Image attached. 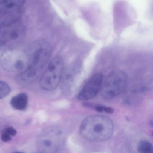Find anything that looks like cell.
Here are the masks:
<instances>
[{
  "instance_id": "277c9868",
  "label": "cell",
  "mask_w": 153,
  "mask_h": 153,
  "mask_svg": "<svg viewBox=\"0 0 153 153\" xmlns=\"http://www.w3.org/2000/svg\"><path fill=\"white\" fill-rule=\"evenodd\" d=\"M64 71V62L59 57L53 58L40 81V87L46 91L55 90L60 84Z\"/></svg>"
},
{
  "instance_id": "9c48e42d",
  "label": "cell",
  "mask_w": 153,
  "mask_h": 153,
  "mask_svg": "<svg viewBox=\"0 0 153 153\" xmlns=\"http://www.w3.org/2000/svg\"><path fill=\"white\" fill-rule=\"evenodd\" d=\"M79 67L75 66L66 71L62 83V90L64 93L72 92L76 87L81 73V69Z\"/></svg>"
},
{
  "instance_id": "ba28073f",
  "label": "cell",
  "mask_w": 153,
  "mask_h": 153,
  "mask_svg": "<svg viewBox=\"0 0 153 153\" xmlns=\"http://www.w3.org/2000/svg\"><path fill=\"white\" fill-rule=\"evenodd\" d=\"M102 82V76L98 73L92 76L85 84L78 95L80 100H87L94 98L100 90Z\"/></svg>"
},
{
  "instance_id": "8992f818",
  "label": "cell",
  "mask_w": 153,
  "mask_h": 153,
  "mask_svg": "<svg viewBox=\"0 0 153 153\" xmlns=\"http://www.w3.org/2000/svg\"><path fill=\"white\" fill-rule=\"evenodd\" d=\"M49 53L47 49L40 48L34 53L31 63L22 74L24 80L31 81L38 78L48 61Z\"/></svg>"
},
{
  "instance_id": "9a60e30c",
  "label": "cell",
  "mask_w": 153,
  "mask_h": 153,
  "mask_svg": "<svg viewBox=\"0 0 153 153\" xmlns=\"http://www.w3.org/2000/svg\"><path fill=\"white\" fill-rule=\"evenodd\" d=\"M5 131L11 136H14L17 134V131L13 127H8L5 129Z\"/></svg>"
},
{
  "instance_id": "7c38bea8",
  "label": "cell",
  "mask_w": 153,
  "mask_h": 153,
  "mask_svg": "<svg viewBox=\"0 0 153 153\" xmlns=\"http://www.w3.org/2000/svg\"><path fill=\"white\" fill-rule=\"evenodd\" d=\"M138 152L142 153H153V146L146 141H141L137 147Z\"/></svg>"
},
{
  "instance_id": "5bb4252c",
  "label": "cell",
  "mask_w": 153,
  "mask_h": 153,
  "mask_svg": "<svg viewBox=\"0 0 153 153\" xmlns=\"http://www.w3.org/2000/svg\"><path fill=\"white\" fill-rule=\"evenodd\" d=\"M11 139V136L7 132L5 131V129L2 132L1 135V139L3 142H8L10 141Z\"/></svg>"
},
{
  "instance_id": "6da1fadb",
  "label": "cell",
  "mask_w": 153,
  "mask_h": 153,
  "mask_svg": "<svg viewBox=\"0 0 153 153\" xmlns=\"http://www.w3.org/2000/svg\"><path fill=\"white\" fill-rule=\"evenodd\" d=\"M114 125L109 118L94 115L85 118L81 124L80 133L86 140L102 142L109 139L113 135Z\"/></svg>"
},
{
  "instance_id": "30bf717a",
  "label": "cell",
  "mask_w": 153,
  "mask_h": 153,
  "mask_svg": "<svg viewBox=\"0 0 153 153\" xmlns=\"http://www.w3.org/2000/svg\"><path fill=\"white\" fill-rule=\"evenodd\" d=\"M26 0H0V15L22 11Z\"/></svg>"
},
{
  "instance_id": "8fae6325",
  "label": "cell",
  "mask_w": 153,
  "mask_h": 153,
  "mask_svg": "<svg viewBox=\"0 0 153 153\" xmlns=\"http://www.w3.org/2000/svg\"><path fill=\"white\" fill-rule=\"evenodd\" d=\"M28 102L27 95L25 93H21L13 97L10 101L12 107L17 110H24L27 108Z\"/></svg>"
},
{
  "instance_id": "52a82bcc",
  "label": "cell",
  "mask_w": 153,
  "mask_h": 153,
  "mask_svg": "<svg viewBox=\"0 0 153 153\" xmlns=\"http://www.w3.org/2000/svg\"><path fill=\"white\" fill-rule=\"evenodd\" d=\"M26 62L24 54L13 49H8L3 54L1 58L2 66L8 71L13 72L23 70Z\"/></svg>"
},
{
  "instance_id": "5b68a950",
  "label": "cell",
  "mask_w": 153,
  "mask_h": 153,
  "mask_svg": "<svg viewBox=\"0 0 153 153\" xmlns=\"http://www.w3.org/2000/svg\"><path fill=\"white\" fill-rule=\"evenodd\" d=\"M25 33L24 26L19 22L0 28V49L18 45L22 41Z\"/></svg>"
},
{
  "instance_id": "2e32d148",
  "label": "cell",
  "mask_w": 153,
  "mask_h": 153,
  "mask_svg": "<svg viewBox=\"0 0 153 153\" xmlns=\"http://www.w3.org/2000/svg\"><path fill=\"white\" fill-rule=\"evenodd\" d=\"M104 111L108 114H112L114 112V110L110 107H104Z\"/></svg>"
},
{
  "instance_id": "e0dca14e",
  "label": "cell",
  "mask_w": 153,
  "mask_h": 153,
  "mask_svg": "<svg viewBox=\"0 0 153 153\" xmlns=\"http://www.w3.org/2000/svg\"><path fill=\"white\" fill-rule=\"evenodd\" d=\"M104 107L101 106H96L95 107V109L96 111L99 112H102L104 111Z\"/></svg>"
},
{
  "instance_id": "3957f363",
  "label": "cell",
  "mask_w": 153,
  "mask_h": 153,
  "mask_svg": "<svg viewBox=\"0 0 153 153\" xmlns=\"http://www.w3.org/2000/svg\"><path fill=\"white\" fill-rule=\"evenodd\" d=\"M65 142L64 133L61 128H50L47 129L40 136L39 148L42 153L58 152L62 149Z\"/></svg>"
},
{
  "instance_id": "4fadbf2b",
  "label": "cell",
  "mask_w": 153,
  "mask_h": 153,
  "mask_svg": "<svg viewBox=\"0 0 153 153\" xmlns=\"http://www.w3.org/2000/svg\"><path fill=\"white\" fill-rule=\"evenodd\" d=\"M11 92V88L6 83L0 81V99L5 98Z\"/></svg>"
},
{
  "instance_id": "ac0fdd59",
  "label": "cell",
  "mask_w": 153,
  "mask_h": 153,
  "mask_svg": "<svg viewBox=\"0 0 153 153\" xmlns=\"http://www.w3.org/2000/svg\"><path fill=\"white\" fill-rule=\"evenodd\" d=\"M152 135H153V132L152 133Z\"/></svg>"
},
{
  "instance_id": "7a4b0ae2",
  "label": "cell",
  "mask_w": 153,
  "mask_h": 153,
  "mask_svg": "<svg viewBox=\"0 0 153 153\" xmlns=\"http://www.w3.org/2000/svg\"><path fill=\"white\" fill-rule=\"evenodd\" d=\"M127 82L126 74L121 71H115L111 73L100 88L102 97L110 99L117 97L126 89Z\"/></svg>"
}]
</instances>
